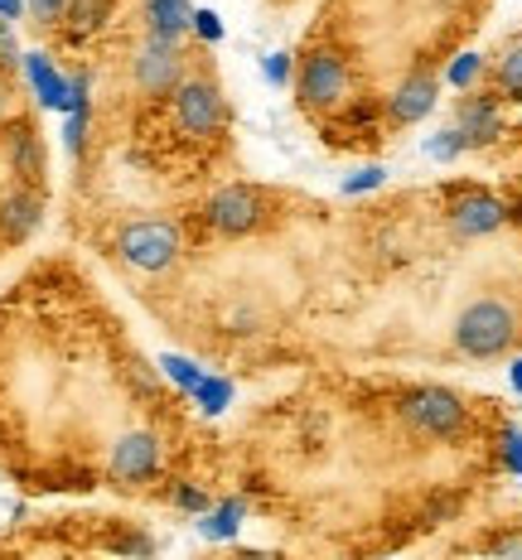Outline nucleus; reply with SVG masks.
Listing matches in <instances>:
<instances>
[{"instance_id":"1","label":"nucleus","mask_w":522,"mask_h":560,"mask_svg":"<svg viewBox=\"0 0 522 560\" xmlns=\"http://www.w3.org/2000/svg\"><path fill=\"white\" fill-rule=\"evenodd\" d=\"M513 338H518V319H513V310H508L503 300H474V305H464L460 319H455L460 353L479 358V363L503 358L508 348H513Z\"/></svg>"},{"instance_id":"2","label":"nucleus","mask_w":522,"mask_h":560,"mask_svg":"<svg viewBox=\"0 0 522 560\" xmlns=\"http://www.w3.org/2000/svg\"><path fill=\"white\" fill-rule=\"evenodd\" d=\"M116 252H121L126 266H136V271H170V266L179 261V228L160 223V218H146V223L121 228Z\"/></svg>"},{"instance_id":"3","label":"nucleus","mask_w":522,"mask_h":560,"mask_svg":"<svg viewBox=\"0 0 522 560\" xmlns=\"http://www.w3.org/2000/svg\"><path fill=\"white\" fill-rule=\"evenodd\" d=\"M402 416L411 420V430H421V435H436V440H450V435H460V430L469 425V411H464V401H460L455 392H445V387L411 392L402 401Z\"/></svg>"},{"instance_id":"4","label":"nucleus","mask_w":522,"mask_h":560,"mask_svg":"<svg viewBox=\"0 0 522 560\" xmlns=\"http://www.w3.org/2000/svg\"><path fill=\"white\" fill-rule=\"evenodd\" d=\"M223 92L213 83H204V78H189V83L174 88V121H179L184 136H213L218 126H223Z\"/></svg>"},{"instance_id":"5","label":"nucleus","mask_w":522,"mask_h":560,"mask_svg":"<svg viewBox=\"0 0 522 560\" xmlns=\"http://www.w3.org/2000/svg\"><path fill=\"white\" fill-rule=\"evenodd\" d=\"M266 218V198L252 184H228L208 198V228L223 232V237H242Z\"/></svg>"},{"instance_id":"6","label":"nucleus","mask_w":522,"mask_h":560,"mask_svg":"<svg viewBox=\"0 0 522 560\" xmlns=\"http://www.w3.org/2000/svg\"><path fill=\"white\" fill-rule=\"evenodd\" d=\"M348 92V63L334 49H320L305 58V68H300V102H305L310 112L320 107H339Z\"/></svg>"},{"instance_id":"7","label":"nucleus","mask_w":522,"mask_h":560,"mask_svg":"<svg viewBox=\"0 0 522 560\" xmlns=\"http://www.w3.org/2000/svg\"><path fill=\"white\" fill-rule=\"evenodd\" d=\"M179 73H184V54L179 44H165V39H146L141 54H136V83L150 97H170L179 88Z\"/></svg>"},{"instance_id":"8","label":"nucleus","mask_w":522,"mask_h":560,"mask_svg":"<svg viewBox=\"0 0 522 560\" xmlns=\"http://www.w3.org/2000/svg\"><path fill=\"white\" fill-rule=\"evenodd\" d=\"M160 469V445L155 435H146V430H131V435H121L112 445V478L116 483H146V478H155Z\"/></svg>"},{"instance_id":"9","label":"nucleus","mask_w":522,"mask_h":560,"mask_svg":"<svg viewBox=\"0 0 522 560\" xmlns=\"http://www.w3.org/2000/svg\"><path fill=\"white\" fill-rule=\"evenodd\" d=\"M508 208L498 203L494 194H460L455 203H450V228L460 232V237H489L494 228H503Z\"/></svg>"},{"instance_id":"10","label":"nucleus","mask_w":522,"mask_h":560,"mask_svg":"<svg viewBox=\"0 0 522 560\" xmlns=\"http://www.w3.org/2000/svg\"><path fill=\"white\" fill-rule=\"evenodd\" d=\"M194 25V5L189 0H146V30L150 39H165V44H179Z\"/></svg>"},{"instance_id":"11","label":"nucleus","mask_w":522,"mask_h":560,"mask_svg":"<svg viewBox=\"0 0 522 560\" xmlns=\"http://www.w3.org/2000/svg\"><path fill=\"white\" fill-rule=\"evenodd\" d=\"M25 78H30L34 97H39L44 107L68 116V78L49 63V54H25Z\"/></svg>"},{"instance_id":"12","label":"nucleus","mask_w":522,"mask_h":560,"mask_svg":"<svg viewBox=\"0 0 522 560\" xmlns=\"http://www.w3.org/2000/svg\"><path fill=\"white\" fill-rule=\"evenodd\" d=\"M431 107H436V78L416 73V78H406V83L397 88V97H392V121L411 126V121H421Z\"/></svg>"},{"instance_id":"13","label":"nucleus","mask_w":522,"mask_h":560,"mask_svg":"<svg viewBox=\"0 0 522 560\" xmlns=\"http://www.w3.org/2000/svg\"><path fill=\"white\" fill-rule=\"evenodd\" d=\"M455 131L464 136V145H489V140L498 136V107H494V97L460 102V126H455Z\"/></svg>"},{"instance_id":"14","label":"nucleus","mask_w":522,"mask_h":560,"mask_svg":"<svg viewBox=\"0 0 522 560\" xmlns=\"http://www.w3.org/2000/svg\"><path fill=\"white\" fill-rule=\"evenodd\" d=\"M0 228H5L10 242L30 237V232L39 228V198L34 194H10L5 203H0Z\"/></svg>"},{"instance_id":"15","label":"nucleus","mask_w":522,"mask_h":560,"mask_svg":"<svg viewBox=\"0 0 522 560\" xmlns=\"http://www.w3.org/2000/svg\"><path fill=\"white\" fill-rule=\"evenodd\" d=\"M112 15V0H68V34L73 39H88V34H97L102 25H107Z\"/></svg>"},{"instance_id":"16","label":"nucleus","mask_w":522,"mask_h":560,"mask_svg":"<svg viewBox=\"0 0 522 560\" xmlns=\"http://www.w3.org/2000/svg\"><path fill=\"white\" fill-rule=\"evenodd\" d=\"M237 527H242V503H237V498H228V503H218V508L204 512L199 536H204V541H232Z\"/></svg>"},{"instance_id":"17","label":"nucleus","mask_w":522,"mask_h":560,"mask_svg":"<svg viewBox=\"0 0 522 560\" xmlns=\"http://www.w3.org/2000/svg\"><path fill=\"white\" fill-rule=\"evenodd\" d=\"M10 160H15V170L25 174V179H39L44 155H39V140H34L30 126H20V131L10 136Z\"/></svg>"},{"instance_id":"18","label":"nucleus","mask_w":522,"mask_h":560,"mask_svg":"<svg viewBox=\"0 0 522 560\" xmlns=\"http://www.w3.org/2000/svg\"><path fill=\"white\" fill-rule=\"evenodd\" d=\"M160 368H165V377L174 382V387H179V392H199V382L208 377V372L199 368V363H194V358H179V353H165V358H160Z\"/></svg>"},{"instance_id":"19","label":"nucleus","mask_w":522,"mask_h":560,"mask_svg":"<svg viewBox=\"0 0 522 560\" xmlns=\"http://www.w3.org/2000/svg\"><path fill=\"white\" fill-rule=\"evenodd\" d=\"M194 401H199L208 416L228 411V401H232V382H228V377H204V382H199V392H194Z\"/></svg>"},{"instance_id":"20","label":"nucleus","mask_w":522,"mask_h":560,"mask_svg":"<svg viewBox=\"0 0 522 560\" xmlns=\"http://www.w3.org/2000/svg\"><path fill=\"white\" fill-rule=\"evenodd\" d=\"M498 88H503V97L522 102V49H513L503 63H498Z\"/></svg>"},{"instance_id":"21","label":"nucleus","mask_w":522,"mask_h":560,"mask_svg":"<svg viewBox=\"0 0 522 560\" xmlns=\"http://www.w3.org/2000/svg\"><path fill=\"white\" fill-rule=\"evenodd\" d=\"M460 150H464V136L460 131H436L431 140H426V155L440 160V165H445V160H455Z\"/></svg>"},{"instance_id":"22","label":"nucleus","mask_w":522,"mask_h":560,"mask_svg":"<svg viewBox=\"0 0 522 560\" xmlns=\"http://www.w3.org/2000/svg\"><path fill=\"white\" fill-rule=\"evenodd\" d=\"M88 116H92V107H83V112H68V116H63V145L73 150V155H78V150H83V136H88Z\"/></svg>"},{"instance_id":"23","label":"nucleus","mask_w":522,"mask_h":560,"mask_svg":"<svg viewBox=\"0 0 522 560\" xmlns=\"http://www.w3.org/2000/svg\"><path fill=\"white\" fill-rule=\"evenodd\" d=\"M479 68H484V58L479 54H464L450 63V88H469L474 78H479Z\"/></svg>"},{"instance_id":"24","label":"nucleus","mask_w":522,"mask_h":560,"mask_svg":"<svg viewBox=\"0 0 522 560\" xmlns=\"http://www.w3.org/2000/svg\"><path fill=\"white\" fill-rule=\"evenodd\" d=\"M25 10L39 25H58V20L68 15V0H25Z\"/></svg>"},{"instance_id":"25","label":"nucleus","mask_w":522,"mask_h":560,"mask_svg":"<svg viewBox=\"0 0 522 560\" xmlns=\"http://www.w3.org/2000/svg\"><path fill=\"white\" fill-rule=\"evenodd\" d=\"M189 30L199 34L204 44H218V39H223V20H218L213 10H194V25H189Z\"/></svg>"},{"instance_id":"26","label":"nucleus","mask_w":522,"mask_h":560,"mask_svg":"<svg viewBox=\"0 0 522 560\" xmlns=\"http://www.w3.org/2000/svg\"><path fill=\"white\" fill-rule=\"evenodd\" d=\"M378 184H382V165H363L353 179H344V194H368V189H378Z\"/></svg>"},{"instance_id":"27","label":"nucleus","mask_w":522,"mask_h":560,"mask_svg":"<svg viewBox=\"0 0 522 560\" xmlns=\"http://www.w3.org/2000/svg\"><path fill=\"white\" fill-rule=\"evenodd\" d=\"M266 83L271 88L290 83V54H266Z\"/></svg>"},{"instance_id":"28","label":"nucleus","mask_w":522,"mask_h":560,"mask_svg":"<svg viewBox=\"0 0 522 560\" xmlns=\"http://www.w3.org/2000/svg\"><path fill=\"white\" fill-rule=\"evenodd\" d=\"M174 503H179L184 512H208V498L199 493L194 483H184V488H174Z\"/></svg>"},{"instance_id":"29","label":"nucleus","mask_w":522,"mask_h":560,"mask_svg":"<svg viewBox=\"0 0 522 560\" xmlns=\"http://www.w3.org/2000/svg\"><path fill=\"white\" fill-rule=\"evenodd\" d=\"M20 44H15V30L10 25H0V68H10V63H20Z\"/></svg>"},{"instance_id":"30","label":"nucleus","mask_w":522,"mask_h":560,"mask_svg":"<svg viewBox=\"0 0 522 560\" xmlns=\"http://www.w3.org/2000/svg\"><path fill=\"white\" fill-rule=\"evenodd\" d=\"M503 450H508V469L522 474V435H518V430H508V435H503Z\"/></svg>"},{"instance_id":"31","label":"nucleus","mask_w":522,"mask_h":560,"mask_svg":"<svg viewBox=\"0 0 522 560\" xmlns=\"http://www.w3.org/2000/svg\"><path fill=\"white\" fill-rule=\"evenodd\" d=\"M494 556H503V560H522V532H518V536H503V541H494Z\"/></svg>"},{"instance_id":"32","label":"nucleus","mask_w":522,"mask_h":560,"mask_svg":"<svg viewBox=\"0 0 522 560\" xmlns=\"http://www.w3.org/2000/svg\"><path fill=\"white\" fill-rule=\"evenodd\" d=\"M20 10H25V0H0V25H10V20H20Z\"/></svg>"},{"instance_id":"33","label":"nucleus","mask_w":522,"mask_h":560,"mask_svg":"<svg viewBox=\"0 0 522 560\" xmlns=\"http://www.w3.org/2000/svg\"><path fill=\"white\" fill-rule=\"evenodd\" d=\"M237 560H276V556H266V551H242Z\"/></svg>"},{"instance_id":"34","label":"nucleus","mask_w":522,"mask_h":560,"mask_svg":"<svg viewBox=\"0 0 522 560\" xmlns=\"http://www.w3.org/2000/svg\"><path fill=\"white\" fill-rule=\"evenodd\" d=\"M513 387L522 392V363H513Z\"/></svg>"}]
</instances>
